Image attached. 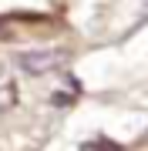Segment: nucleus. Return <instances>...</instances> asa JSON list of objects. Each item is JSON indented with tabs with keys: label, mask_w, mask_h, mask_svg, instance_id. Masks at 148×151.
I'll use <instances>...</instances> for the list:
<instances>
[{
	"label": "nucleus",
	"mask_w": 148,
	"mask_h": 151,
	"mask_svg": "<svg viewBox=\"0 0 148 151\" xmlns=\"http://www.w3.org/2000/svg\"><path fill=\"white\" fill-rule=\"evenodd\" d=\"M64 60H67V54H61V50H34V54L20 57V67L30 70V74H44V70H54Z\"/></svg>",
	"instance_id": "nucleus-1"
},
{
	"label": "nucleus",
	"mask_w": 148,
	"mask_h": 151,
	"mask_svg": "<svg viewBox=\"0 0 148 151\" xmlns=\"http://www.w3.org/2000/svg\"><path fill=\"white\" fill-rule=\"evenodd\" d=\"M81 151H125L121 145H115V141H104V138H98V141H88Z\"/></svg>",
	"instance_id": "nucleus-2"
},
{
	"label": "nucleus",
	"mask_w": 148,
	"mask_h": 151,
	"mask_svg": "<svg viewBox=\"0 0 148 151\" xmlns=\"http://www.w3.org/2000/svg\"><path fill=\"white\" fill-rule=\"evenodd\" d=\"M0 40H7V20H0Z\"/></svg>",
	"instance_id": "nucleus-3"
}]
</instances>
